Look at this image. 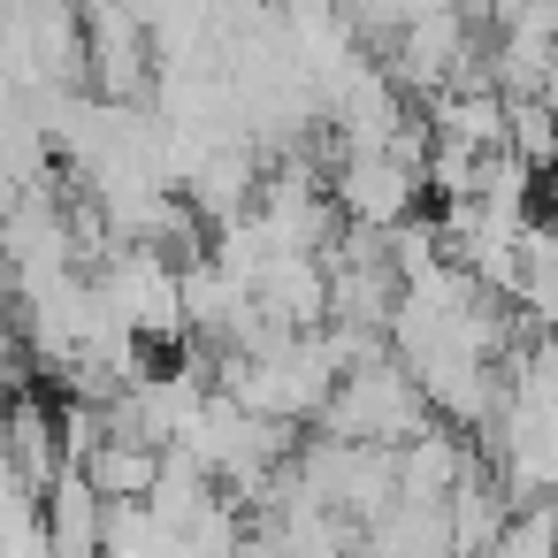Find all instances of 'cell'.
Returning <instances> with one entry per match:
<instances>
[{
	"mask_svg": "<svg viewBox=\"0 0 558 558\" xmlns=\"http://www.w3.org/2000/svg\"><path fill=\"white\" fill-rule=\"evenodd\" d=\"M489 558H558V520H550V512H520V520H505L497 543H489Z\"/></svg>",
	"mask_w": 558,
	"mask_h": 558,
	"instance_id": "6da1fadb",
	"label": "cell"
}]
</instances>
